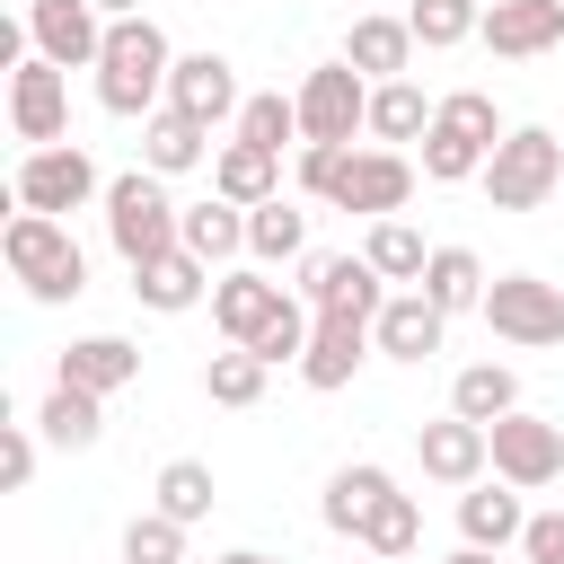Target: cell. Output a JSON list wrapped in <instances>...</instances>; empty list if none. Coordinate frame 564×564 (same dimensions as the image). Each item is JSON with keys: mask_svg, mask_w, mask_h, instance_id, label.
Segmentation results:
<instances>
[{"mask_svg": "<svg viewBox=\"0 0 564 564\" xmlns=\"http://www.w3.org/2000/svg\"><path fill=\"white\" fill-rule=\"evenodd\" d=\"M432 106H441V97H423L414 79H379V88H370V141H388V150H397V141H423V132H432Z\"/></svg>", "mask_w": 564, "mask_h": 564, "instance_id": "cell-29", "label": "cell"}, {"mask_svg": "<svg viewBox=\"0 0 564 564\" xmlns=\"http://www.w3.org/2000/svg\"><path fill=\"white\" fill-rule=\"evenodd\" d=\"M9 132H18L26 150H44V141L70 132V70H62V62H44V53L9 62Z\"/></svg>", "mask_w": 564, "mask_h": 564, "instance_id": "cell-8", "label": "cell"}, {"mask_svg": "<svg viewBox=\"0 0 564 564\" xmlns=\"http://www.w3.org/2000/svg\"><path fill=\"white\" fill-rule=\"evenodd\" d=\"M423 300L432 308H485V264L467 256V247H432V264H423Z\"/></svg>", "mask_w": 564, "mask_h": 564, "instance_id": "cell-33", "label": "cell"}, {"mask_svg": "<svg viewBox=\"0 0 564 564\" xmlns=\"http://www.w3.org/2000/svg\"><path fill=\"white\" fill-rule=\"evenodd\" d=\"M352 546H370V555H388V564H405V555L423 546V511H414V494H388V502L370 511V529H361Z\"/></svg>", "mask_w": 564, "mask_h": 564, "instance_id": "cell-37", "label": "cell"}, {"mask_svg": "<svg viewBox=\"0 0 564 564\" xmlns=\"http://www.w3.org/2000/svg\"><path fill=\"white\" fill-rule=\"evenodd\" d=\"M352 564H388V555H370V546H352Z\"/></svg>", "mask_w": 564, "mask_h": 564, "instance_id": "cell-47", "label": "cell"}, {"mask_svg": "<svg viewBox=\"0 0 564 564\" xmlns=\"http://www.w3.org/2000/svg\"><path fill=\"white\" fill-rule=\"evenodd\" d=\"M388 494H397V476H388L379 458H352V467H335V476H326V502H317V520H326L335 538H361V529H370V511H379Z\"/></svg>", "mask_w": 564, "mask_h": 564, "instance_id": "cell-21", "label": "cell"}, {"mask_svg": "<svg viewBox=\"0 0 564 564\" xmlns=\"http://www.w3.org/2000/svg\"><path fill=\"white\" fill-rule=\"evenodd\" d=\"M176 229H185V203H167V176H159V167H123V176H106V238H115L123 264H150V256L185 247Z\"/></svg>", "mask_w": 564, "mask_h": 564, "instance_id": "cell-3", "label": "cell"}, {"mask_svg": "<svg viewBox=\"0 0 564 564\" xmlns=\"http://www.w3.org/2000/svg\"><path fill=\"white\" fill-rule=\"evenodd\" d=\"M0 485H9V494H26V485H35V432H26V423H9V432H0Z\"/></svg>", "mask_w": 564, "mask_h": 564, "instance_id": "cell-42", "label": "cell"}, {"mask_svg": "<svg viewBox=\"0 0 564 564\" xmlns=\"http://www.w3.org/2000/svg\"><path fill=\"white\" fill-rule=\"evenodd\" d=\"M53 379H70V388H97V397H115V388H132V379H141V344H132V335H79V344H62Z\"/></svg>", "mask_w": 564, "mask_h": 564, "instance_id": "cell-20", "label": "cell"}, {"mask_svg": "<svg viewBox=\"0 0 564 564\" xmlns=\"http://www.w3.org/2000/svg\"><path fill=\"white\" fill-rule=\"evenodd\" d=\"M212 194H229V203H273L282 194V159L273 150H256V141H220L212 150Z\"/></svg>", "mask_w": 564, "mask_h": 564, "instance_id": "cell-26", "label": "cell"}, {"mask_svg": "<svg viewBox=\"0 0 564 564\" xmlns=\"http://www.w3.org/2000/svg\"><path fill=\"white\" fill-rule=\"evenodd\" d=\"M485 441H494V476L520 485V494H538V485L564 476V423H546L529 405H511L502 423H485Z\"/></svg>", "mask_w": 564, "mask_h": 564, "instance_id": "cell-7", "label": "cell"}, {"mask_svg": "<svg viewBox=\"0 0 564 564\" xmlns=\"http://www.w3.org/2000/svg\"><path fill=\"white\" fill-rule=\"evenodd\" d=\"M441 335H449V308H432L423 282H414V291H388V308L370 317V344H379L388 361H432Z\"/></svg>", "mask_w": 564, "mask_h": 564, "instance_id": "cell-17", "label": "cell"}, {"mask_svg": "<svg viewBox=\"0 0 564 564\" xmlns=\"http://www.w3.org/2000/svg\"><path fill=\"white\" fill-rule=\"evenodd\" d=\"M414 467H423L432 485H476V476L494 467V441H485V423L441 414V423H414Z\"/></svg>", "mask_w": 564, "mask_h": 564, "instance_id": "cell-15", "label": "cell"}, {"mask_svg": "<svg viewBox=\"0 0 564 564\" xmlns=\"http://www.w3.org/2000/svg\"><path fill=\"white\" fill-rule=\"evenodd\" d=\"M476 317H485L502 344H520V352L564 344V291H555V282H538V273H494Z\"/></svg>", "mask_w": 564, "mask_h": 564, "instance_id": "cell-6", "label": "cell"}, {"mask_svg": "<svg viewBox=\"0 0 564 564\" xmlns=\"http://www.w3.org/2000/svg\"><path fill=\"white\" fill-rule=\"evenodd\" d=\"M370 352H379V344H370V317L317 308V326H308V352H300V379H308L317 397H335V388H352V370H361Z\"/></svg>", "mask_w": 564, "mask_h": 564, "instance_id": "cell-13", "label": "cell"}, {"mask_svg": "<svg viewBox=\"0 0 564 564\" xmlns=\"http://www.w3.org/2000/svg\"><path fill=\"white\" fill-rule=\"evenodd\" d=\"M167 106L176 115H194V123H238V70H229V53H176V70H167Z\"/></svg>", "mask_w": 564, "mask_h": 564, "instance_id": "cell-14", "label": "cell"}, {"mask_svg": "<svg viewBox=\"0 0 564 564\" xmlns=\"http://www.w3.org/2000/svg\"><path fill=\"white\" fill-rule=\"evenodd\" d=\"M167 70L176 44L159 35V18H106V53H97V106L106 115H159L167 106Z\"/></svg>", "mask_w": 564, "mask_h": 564, "instance_id": "cell-1", "label": "cell"}, {"mask_svg": "<svg viewBox=\"0 0 564 564\" xmlns=\"http://www.w3.org/2000/svg\"><path fill=\"white\" fill-rule=\"evenodd\" d=\"M414 203V159L405 150H352V167H344V185H335V212H361V220H388V212H405Z\"/></svg>", "mask_w": 564, "mask_h": 564, "instance_id": "cell-12", "label": "cell"}, {"mask_svg": "<svg viewBox=\"0 0 564 564\" xmlns=\"http://www.w3.org/2000/svg\"><path fill=\"white\" fill-rule=\"evenodd\" d=\"M520 529H529L520 485H502V476L485 485V476H476V485L458 494V538H467V546H494V555H502V546H520Z\"/></svg>", "mask_w": 564, "mask_h": 564, "instance_id": "cell-22", "label": "cell"}, {"mask_svg": "<svg viewBox=\"0 0 564 564\" xmlns=\"http://www.w3.org/2000/svg\"><path fill=\"white\" fill-rule=\"evenodd\" d=\"M476 35H485V53H502V62H538V53L564 44V0H494Z\"/></svg>", "mask_w": 564, "mask_h": 564, "instance_id": "cell-16", "label": "cell"}, {"mask_svg": "<svg viewBox=\"0 0 564 564\" xmlns=\"http://www.w3.org/2000/svg\"><path fill=\"white\" fill-rule=\"evenodd\" d=\"M212 273H229L238 256H247V203H229V194H212V203H185V229H176Z\"/></svg>", "mask_w": 564, "mask_h": 564, "instance_id": "cell-25", "label": "cell"}, {"mask_svg": "<svg viewBox=\"0 0 564 564\" xmlns=\"http://www.w3.org/2000/svg\"><path fill=\"white\" fill-rule=\"evenodd\" d=\"M35 432H44L53 449H97V432H106V397H97V388L53 379V397L35 405Z\"/></svg>", "mask_w": 564, "mask_h": 564, "instance_id": "cell-27", "label": "cell"}, {"mask_svg": "<svg viewBox=\"0 0 564 564\" xmlns=\"http://www.w3.org/2000/svg\"><path fill=\"white\" fill-rule=\"evenodd\" d=\"M300 300L308 308H344V317H379L388 308V273L370 256H300Z\"/></svg>", "mask_w": 564, "mask_h": 564, "instance_id": "cell-11", "label": "cell"}, {"mask_svg": "<svg viewBox=\"0 0 564 564\" xmlns=\"http://www.w3.org/2000/svg\"><path fill=\"white\" fill-rule=\"evenodd\" d=\"M423 44H414V26L405 18H352V35H344V62L379 88V79H405V62H414Z\"/></svg>", "mask_w": 564, "mask_h": 564, "instance_id": "cell-23", "label": "cell"}, {"mask_svg": "<svg viewBox=\"0 0 564 564\" xmlns=\"http://www.w3.org/2000/svg\"><path fill=\"white\" fill-rule=\"evenodd\" d=\"M247 256H256V264H300V256H308V212L282 203V194L256 203V212H247Z\"/></svg>", "mask_w": 564, "mask_h": 564, "instance_id": "cell-30", "label": "cell"}, {"mask_svg": "<svg viewBox=\"0 0 564 564\" xmlns=\"http://www.w3.org/2000/svg\"><path fill=\"white\" fill-rule=\"evenodd\" d=\"M18 9H26V0H18Z\"/></svg>", "mask_w": 564, "mask_h": 564, "instance_id": "cell-48", "label": "cell"}, {"mask_svg": "<svg viewBox=\"0 0 564 564\" xmlns=\"http://www.w3.org/2000/svg\"><path fill=\"white\" fill-rule=\"evenodd\" d=\"M520 555H529V564H564V511H529Z\"/></svg>", "mask_w": 564, "mask_h": 564, "instance_id": "cell-43", "label": "cell"}, {"mask_svg": "<svg viewBox=\"0 0 564 564\" xmlns=\"http://www.w3.org/2000/svg\"><path fill=\"white\" fill-rule=\"evenodd\" d=\"M308 326H317V308H308V300H291V291H282V308H273V317H264V326H256V335H247V344H256V352H264V361H273V370H282V361H291V370H300V352H308Z\"/></svg>", "mask_w": 564, "mask_h": 564, "instance_id": "cell-39", "label": "cell"}, {"mask_svg": "<svg viewBox=\"0 0 564 564\" xmlns=\"http://www.w3.org/2000/svg\"><path fill=\"white\" fill-rule=\"evenodd\" d=\"M485 203L494 212H538L546 194H564V141L546 132V123H511L502 141H494V159H485Z\"/></svg>", "mask_w": 564, "mask_h": 564, "instance_id": "cell-4", "label": "cell"}, {"mask_svg": "<svg viewBox=\"0 0 564 564\" xmlns=\"http://www.w3.org/2000/svg\"><path fill=\"white\" fill-rule=\"evenodd\" d=\"M264 379H273V361H264L256 344H229V352L203 361V397H212V405H256Z\"/></svg>", "mask_w": 564, "mask_h": 564, "instance_id": "cell-34", "label": "cell"}, {"mask_svg": "<svg viewBox=\"0 0 564 564\" xmlns=\"http://www.w3.org/2000/svg\"><path fill=\"white\" fill-rule=\"evenodd\" d=\"M511 405H520V370H502V361H467L449 379V414H467V423H502Z\"/></svg>", "mask_w": 564, "mask_h": 564, "instance_id": "cell-31", "label": "cell"}, {"mask_svg": "<svg viewBox=\"0 0 564 564\" xmlns=\"http://www.w3.org/2000/svg\"><path fill=\"white\" fill-rule=\"evenodd\" d=\"M123 564H185V520H167L159 502L123 529Z\"/></svg>", "mask_w": 564, "mask_h": 564, "instance_id": "cell-40", "label": "cell"}, {"mask_svg": "<svg viewBox=\"0 0 564 564\" xmlns=\"http://www.w3.org/2000/svg\"><path fill=\"white\" fill-rule=\"evenodd\" d=\"M18 18H26V35H35L44 62L97 70V53H106V9H97V0H26Z\"/></svg>", "mask_w": 564, "mask_h": 564, "instance_id": "cell-10", "label": "cell"}, {"mask_svg": "<svg viewBox=\"0 0 564 564\" xmlns=\"http://www.w3.org/2000/svg\"><path fill=\"white\" fill-rule=\"evenodd\" d=\"M273 308H282V282H264V264H229V273H212V326H220L229 344H247Z\"/></svg>", "mask_w": 564, "mask_h": 564, "instance_id": "cell-19", "label": "cell"}, {"mask_svg": "<svg viewBox=\"0 0 564 564\" xmlns=\"http://www.w3.org/2000/svg\"><path fill=\"white\" fill-rule=\"evenodd\" d=\"M344 167H352V141H300V194L308 203H335Z\"/></svg>", "mask_w": 564, "mask_h": 564, "instance_id": "cell-41", "label": "cell"}, {"mask_svg": "<svg viewBox=\"0 0 564 564\" xmlns=\"http://www.w3.org/2000/svg\"><path fill=\"white\" fill-rule=\"evenodd\" d=\"M97 9H106V18H132V9H141V0H97Z\"/></svg>", "mask_w": 564, "mask_h": 564, "instance_id": "cell-46", "label": "cell"}, {"mask_svg": "<svg viewBox=\"0 0 564 564\" xmlns=\"http://www.w3.org/2000/svg\"><path fill=\"white\" fill-rule=\"evenodd\" d=\"M150 494H159V511H167V520H185V529H194V520H212V502H220V485H212V467H203V458H167Z\"/></svg>", "mask_w": 564, "mask_h": 564, "instance_id": "cell-35", "label": "cell"}, {"mask_svg": "<svg viewBox=\"0 0 564 564\" xmlns=\"http://www.w3.org/2000/svg\"><path fill=\"white\" fill-rule=\"evenodd\" d=\"M132 300H141V308H159V317H185L194 300H212V264H203L194 247H167V256L132 264Z\"/></svg>", "mask_w": 564, "mask_h": 564, "instance_id": "cell-18", "label": "cell"}, {"mask_svg": "<svg viewBox=\"0 0 564 564\" xmlns=\"http://www.w3.org/2000/svg\"><path fill=\"white\" fill-rule=\"evenodd\" d=\"M220 564H282V555H264V546H229Z\"/></svg>", "mask_w": 564, "mask_h": 564, "instance_id": "cell-45", "label": "cell"}, {"mask_svg": "<svg viewBox=\"0 0 564 564\" xmlns=\"http://www.w3.org/2000/svg\"><path fill=\"white\" fill-rule=\"evenodd\" d=\"M238 141H256V150L282 159V141H300V97H282V88L247 97V106H238Z\"/></svg>", "mask_w": 564, "mask_h": 564, "instance_id": "cell-38", "label": "cell"}, {"mask_svg": "<svg viewBox=\"0 0 564 564\" xmlns=\"http://www.w3.org/2000/svg\"><path fill=\"white\" fill-rule=\"evenodd\" d=\"M9 194H18V212H88V203H106V176H97V159L79 150V141H44V150H26L18 159V176H9Z\"/></svg>", "mask_w": 564, "mask_h": 564, "instance_id": "cell-5", "label": "cell"}, {"mask_svg": "<svg viewBox=\"0 0 564 564\" xmlns=\"http://www.w3.org/2000/svg\"><path fill=\"white\" fill-rule=\"evenodd\" d=\"M0 256H9L18 291H26V300H44V308H62V300H79V291H88V256H79L70 220H53V212H18V220L0 229Z\"/></svg>", "mask_w": 564, "mask_h": 564, "instance_id": "cell-2", "label": "cell"}, {"mask_svg": "<svg viewBox=\"0 0 564 564\" xmlns=\"http://www.w3.org/2000/svg\"><path fill=\"white\" fill-rule=\"evenodd\" d=\"M405 26H414L423 53H449V44H467L485 26V0H405Z\"/></svg>", "mask_w": 564, "mask_h": 564, "instance_id": "cell-36", "label": "cell"}, {"mask_svg": "<svg viewBox=\"0 0 564 564\" xmlns=\"http://www.w3.org/2000/svg\"><path fill=\"white\" fill-rule=\"evenodd\" d=\"M485 159H494V141H476L467 123H449V115L432 106V132H423V176H432V185H467V176H485Z\"/></svg>", "mask_w": 564, "mask_h": 564, "instance_id": "cell-28", "label": "cell"}, {"mask_svg": "<svg viewBox=\"0 0 564 564\" xmlns=\"http://www.w3.org/2000/svg\"><path fill=\"white\" fill-rule=\"evenodd\" d=\"M441 564H494V546H467V538H458V555H441Z\"/></svg>", "mask_w": 564, "mask_h": 564, "instance_id": "cell-44", "label": "cell"}, {"mask_svg": "<svg viewBox=\"0 0 564 564\" xmlns=\"http://www.w3.org/2000/svg\"><path fill=\"white\" fill-rule=\"evenodd\" d=\"M370 132V79L352 62H317L300 79V141H352Z\"/></svg>", "mask_w": 564, "mask_h": 564, "instance_id": "cell-9", "label": "cell"}, {"mask_svg": "<svg viewBox=\"0 0 564 564\" xmlns=\"http://www.w3.org/2000/svg\"><path fill=\"white\" fill-rule=\"evenodd\" d=\"M203 159H212V123H194V115H176V106L141 115V167L185 176V167H203Z\"/></svg>", "mask_w": 564, "mask_h": 564, "instance_id": "cell-24", "label": "cell"}, {"mask_svg": "<svg viewBox=\"0 0 564 564\" xmlns=\"http://www.w3.org/2000/svg\"><path fill=\"white\" fill-rule=\"evenodd\" d=\"M361 256L388 273V282H423V264H432V247H423V229L405 220V212H388V220H370V238H361Z\"/></svg>", "mask_w": 564, "mask_h": 564, "instance_id": "cell-32", "label": "cell"}]
</instances>
